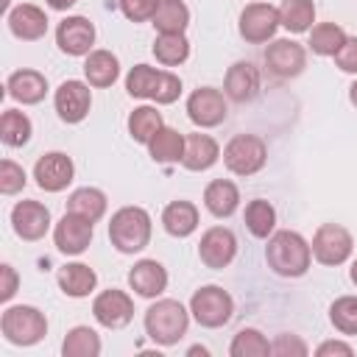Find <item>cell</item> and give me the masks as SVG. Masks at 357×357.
I'll list each match as a JSON object with an SVG mask.
<instances>
[{
	"mask_svg": "<svg viewBox=\"0 0 357 357\" xmlns=\"http://www.w3.org/2000/svg\"><path fill=\"white\" fill-rule=\"evenodd\" d=\"M159 78H162V70L151 67V64H134L126 75V92L131 98H139V100H151L156 86H159Z\"/></svg>",
	"mask_w": 357,
	"mask_h": 357,
	"instance_id": "8d00e7d4",
	"label": "cell"
},
{
	"mask_svg": "<svg viewBox=\"0 0 357 357\" xmlns=\"http://www.w3.org/2000/svg\"><path fill=\"white\" fill-rule=\"evenodd\" d=\"M73 176H75V165L61 151H47L33 165V178H36L39 190H45V192H61V190H67L70 181H73Z\"/></svg>",
	"mask_w": 357,
	"mask_h": 357,
	"instance_id": "5bb4252c",
	"label": "cell"
},
{
	"mask_svg": "<svg viewBox=\"0 0 357 357\" xmlns=\"http://www.w3.org/2000/svg\"><path fill=\"white\" fill-rule=\"evenodd\" d=\"M56 45L67 56H89L95 45V25L81 14L64 17L56 28Z\"/></svg>",
	"mask_w": 357,
	"mask_h": 357,
	"instance_id": "e0dca14e",
	"label": "cell"
},
{
	"mask_svg": "<svg viewBox=\"0 0 357 357\" xmlns=\"http://www.w3.org/2000/svg\"><path fill=\"white\" fill-rule=\"evenodd\" d=\"M332 354L351 357V354H354V346H351V343H343V340H324V343L315 349V357H332Z\"/></svg>",
	"mask_w": 357,
	"mask_h": 357,
	"instance_id": "bcb514c9",
	"label": "cell"
},
{
	"mask_svg": "<svg viewBox=\"0 0 357 357\" xmlns=\"http://www.w3.org/2000/svg\"><path fill=\"white\" fill-rule=\"evenodd\" d=\"M45 3H47L53 11H67V8H73L78 0H45Z\"/></svg>",
	"mask_w": 357,
	"mask_h": 357,
	"instance_id": "7dc6e473",
	"label": "cell"
},
{
	"mask_svg": "<svg viewBox=\"0 0 357 357\" xmlns=\"http://www.w3.org/2000/svg\"><path fill=\"white\" fill-rule=\"evenodd\" d=\"M151 22L159 33H184L190 25V8L184 0H162Z\"/></svg>",
	"mask_w": 357,
	"mask_h": 357,
	"instance_id": "1f68e13d",
	"label": "cell"
},
{
	"mask_svg": "<svg viewBox=\"0 0 357 357\" xmlns=\"http://www.w3.org/2000/svg\"><path fill=\"white\" fill-rule=\"evenodd\" d=\"M229 354L231 357H268L271 354V340L254 329V326H243L231 343H229Z\"/></svg>",
	"mask_w": 357,
	"mask_h": 357,
	"instance_id": "74e56055",
	"label": "cell"
},
{
	"mask_svg": "<svg viewBox=\"0 0 357 357\" xmlns=\"http://www.w3.org/2000/svg\"><path fill=\"white\" fill-rule=\"evenodd\" d=\"M198 257L212 271H223L226 265H231V259L237 257V237H234V231L226 229V226L206 229L201 234V243H198Z\"/></svg>",
	"mask_w": 357,
	"mask_h": 357,
	"instance_id": "9a60e30c",
	"label": "cell"
},
{
	"mask_svg": "<svg viewBox=\"0 0 357 357\" xmlns=\"http://www.w3.org/2000/svg\"><path fill=\"white\" fill-rule=\"evenodd\" d=\"M265 67L276 78H296L307 67V50L296 39H271L265 47Z\"/></svg>",
	"mask_w": 357,
	"mask_h": 357,
	"instance_id": "7c38bea8",
	"label": "cell"
},
{
	"mask_svg": "<svg viewBox=\"0 0 357 357\" xmlns=\"http://www.w3.org/2000/svg\"><path fill=\"white\" fill-rule=\"evenodd\" d=\"M220 159V145L215 142V137L209 134H187V142H184V156H181V165L192 173H201V170H209L215 162Z\"/></svg>",
	"mask_w": 357,
	"mask_h": 357,
	"instance_id": "7402d4cb",
	"label": "cell"
},
{
	"mask_svg": "<svg viewBox=\"0 0 357 357\" xmlns=\"http://www.w3.org/2000/svg\"><path fill=\"white\" fill-rule=\"evenodd\" d=\"M153 56H156V61L159 64H165V67H178V64H184L187 61V56H190V42H187V36L184 33H159L156 39H153Z\"/></svg>",
	"mask_w": 357,
	"mask_h": 357,
	"instance_id": "836d02e7",
	"label": "cell"
},
{
	"mask_svg": "<svg viewBox=\"0 0 357 357\" xmlns=\"http://www.w3.org/2000/svg\"><path fill=\"white\" fill-rule=\"evenodd\" d=\"M184 142H187V137H184L181 131H176V128H170V126H162V128L153 134V139L148 142V153H151V159L159 162V165H173V162H181V156H184Z\"/></svg>",
	"mask_w": 357,
	"mask_h": 357,
	"instance_id": "4316f807",
	"label": "cell"
},
{
	"mask_svg": "<svg viewBox=\"0 0 357 357\" xmlns=\"http://www.w3.org/2000/svg\"><path fill=\"white\" fill-rule=\"evenodd\" d=\"M315 22V3L312 0H282L279 6V25L290 33H307Z\"/></svg>",
	"mask_w": 357,
	"mask_h": 357,
	"instance_id": "f1b7e54d",
	"label": "cell"
},
{
	"mask_svg": "<svg viewBox=\"0 0 357 357\" xmlns=\"http://www.w3.org/2000/svg\"><path fill=\"white\" fill-rule=\"evenodd\" d=\"M162 114L156 112V106H137L131 114H128V134L134 142L139 145H148L153 139V134L162 128Z\"/></svg>",
	"mask_w": 357,
	"mask_h": 357,
	"instance_id": "d590c367",
	"label": "cell"
},
{
	"mask_svg": "<svg viewBox=\"0 0 357 357\" xmlns=\"http://www.w3.org/2000/svg\"><path fill=\"white\" fill-rule=\"evenodd\" d=\"M56 282H59V287H61L64 296H70V298H86L98 287V273L89 265H84V262H67L64 268H59Z\"/></svg>",
	"mask_w": 357,
	"mask_h": 357,
	"instance_id": "d4e9b609",
	"label": "cell"
},
{
	"mask_svg": "<svg viewBox=\"0 0 357 357\" xmlns=\"http://www.w3.org/2000/svg\"><path fill=\"white\" fill-rule=\"evenodd\" d=\"M265 262H268V268L276 276H282V279H298L312 265V248H310V243L298 231L279 229V231H273L268 237Z\"/></svg>",
	"mask_w": 357,
	"mask_h": 357,
	"instance_id": "6da1fadb",
	"label": "cell"
},
{
	"mask_svg": "<svg viewBox=\"0 0 357 357\" xmlns=\"http://www.w3.org/2000/svg\"><path fill=\"white\" fill-rule=\"evenodd\" d=\"M329 321L340 335H357V296H340L329 307Z\"/></svg>",
	"mask_w": 357,
	"mask_h": 357,
	"instance_id": "f35d334b",
	"label": "cell"
},
{
	"mask_svg": "<svg viewBox=\"0 0 357 357\" xmlns=\"http://www.w3.org/2000/svg\"><path fill=\"white\" fill-rule=\"evenodd\" d=\"M190 315L204 329H220L234 315V298L220 284H204L190 298Z\"/></svg>",
	"mask_w": 357,
	"mask_h": 357,
	"instance_id": "5b68a950",
	"label": "cell"
},
{
	"mask_svg": "<svg viewBox=\"0 0 357 357\" xmlns=\"http://www.w3.org/2000/svg\"><path fill=\"white\" fill-rule=\"evenodd\" d=\"M0 332L11 346H36L47 335V318L31 304H14L3 310Z\"/></svg>",
	"mask_w": 357,
	"mask_h": 357,
	"instance_id": "277c9868",
	"label": "cell"
},
{
	"mask_svg": "<svg viewBox=\"0 0 357 357\" xmlns=\"http://www.w3.org/2000/svg\"><path fill=\"white\" fill-rule=\"evenodd\" d=\"M229 106H226V92L215 86H198L187 98V117L198 128H215L226 120Z\"/></svg>",
	"mask_w": 357,
	"mask_h": 357,
	"instance_id": "30bf717a",
	"label": "cell"
},
{
	"mask_svg": "<svg viewBox=\"0 0 357 357\" xmlns=\"http://www.w3.org/2000/svg\"><path fill=\"white\" fill-rule=\"evenodd\" d=\"M268 162V145L257 134H234L223 145V165L234 176H254Z\"/></svg>",
	"mask_w": 357,
	"mask_h": 357,
	"instance_id": "8992f818",
	"label": "cell"
},
{
	"mask_svg": "<svg viewBox=\"0 0 357 357\" xmlns=\"http://www.w3.org/2000/svg\"><path fill=\"white\" fill-rule=\"evenodd\" d=\"M346 39L349 36L337 22H318L310 28V50L315 56H335Z\"/></svg>",
	"mask_w": 357,
	"mask_h": 357,
	"instance_id": "e575fe53",
	"label": "cell"
},
{
	"mask_svg": "<svg viewBox=\"0 0 357 357\" xmlns=\"http://www.w3.org/2000/svg\"><path fill=\"white\" fill-rule=\"evenodd\" d=\"M237 31L245 42L251 45H265L276 36L279 31V8L271 6V3H248L243 11H240V22H237Z\"/></svg>",
	"mask_w": 357,
	"mask_h": 357,
	"instance_id": "ba28073f",
	"label": "cell"
},
{
	"mask_svg": "<svg viewBox=\"0 0 357 357\" xmlns=\"http://www.w3.org/2000/svg\"><path fill=\"white\" fill-rule=\"evenodd\" d=\"M92 315L100 326L106 329H123L131 324L134 318V301L126 290H117V287H109V290H100L92 301Z\"/></svg>",
	"mask_w": 357,
	"mask_h": 357,
	"instance_id": "8fae6325",
	"label": "cell"
},
{
	"mask_svg": "<svg viewBox=\"0 0 357 357\" xmlns=\"http://www.w3.org/2000/svg\"><path fill=\"white\" fill-rule=\"evenodd\" d=\"M190 354H209V351H206L204 346H192V349H190Z\"/></svg>",
	"mask_w": 357,
	"mask_h": 357,
	"instance_id": "f907efd6",
	"label": "cell"
},
{
	"mask_svg": "<svg viewBox=\"0 0 357 357\" xmlns=\"http://www.w3.org/2000/svg\"><path fill=\"white\" fill-rule=\"evenodd\" d=\"M106 206H109L106 192L98 190V187H78V190H73L70 198H67V212L81 215V218H86L89 223H98V220L106 215Z\"/></svg>",
	"mask_w": 357,
	"mask_h": 357,
	"instance_id": "83f0119b",
	"label": "cell"
},
{
	"mask_svg": "<svg viewBox=\"0 0 357 357\" xmlns=\"http://www.w3.org/2000/svg\"><path fill=\"white\" fill-rule=\"evenodd\" d=\"M128 287L142 298H159L167 290V271L156 259H139L128 271Z\"/></svg>",
	"mask_w": 357,
	"mask_h": 357,
	"instance_id": "44dd1931",
	"label": "cell"
},
{
	"mask_svg": "<svg viewBox=\"0 0 357 357\" xmlns=\"http://www.w3.org/2000/svg\"><path fill=\"white\" fill-rule=\"evenodd\" d=\"M92 226L95 223H89L86 218L73 215V212H64L61 220L53 226V243H56V248L64 257H81L89 248V243H92V234H95Z\"/></svg>",
	"mask_w": 357,
	"mask_h": 357,
	"instance_id": "4fadbf2b",
	"label": "cell"
},
{
	"mask_svg": "<svg viewBox=\"0 0 357 357\" xmlns=\"http://www.w3.org/2000/svg\"><path fill=\"white\" fill-rule=\"evenodd\" d=\"M117 3H120V11L126 14V20L145 22V20H153L162 0H117Z\"/></svg>",
	"mask_w": 357,
	"mask_h": 357,
	"instance_id": "7bdbcfd3",
	"label": "cell"
},
{
	"mask_svg": "<svg viewBox=\"0 0 357 357\" xmlns=\"http://www.w3.org/2000/svg\"><path fill=\"white\" fill-rule=\"evenodd\" d=\"M17 287H20L17 271H14L8 262H3V265H0V301L8 304V301L14 298V293H17Z\"/></svg>",
	"mask_w": 357,
	"mask_h": 357,
	"instance_id": "f6af8a7d",
	"label": "cell"
},
{
	"mask_svg": "<svg viewBox=\"0 0 357 357\" xmlns=\"http://www.w3.org/2000/svg\"><path fill=\"white\" fill-rule=\"evenodd\" d=\"M332 59H335V64H337L343 73L357 75V36H349V39L343 42V47H340Z\"/></svg>",
	"mask_w": 357,
	"mask_h": 357,
	"instance_id": "ee69618b",
	"label": "cell"
},
{
	"mask_svg": "<svg viewBox=\"0 0 357 357\" xmlns=\"http://www.w3.org/2000/svg\"><path fill=\"white\" fill-rule=\"evenodd\" d=\"M145 335L156 346H176L190 326V310L178 298H156L145 310Z\"/></svg>",
	"mask_w": 357,
	"mask_h": 357,
	"instance_id": "7a4b0ae2",
	"label": "cell"
},
{
	"mask_svg": "<svg viewBox=\"0 0 357 357\" xmlns=\"http://www.w3.org/2000/svg\"><path fill=\"white\" fill-rule=\"evenodd\" d=\"M53 106H56V114L61 123L67 126H75L81 123L89 109H92V89L86 81H78V78H67L59 84V89L53 92Z\"/></svg>",
	"mask_w": 357,
	"mask_h": 357,
	"instance_id": "9c48e42d",
	"label": "cell"
},
{
	"mask_svg": "<svg viewBox=\"0 0 357 357\" xmlns=\"http://www.w3.org/2000/svg\"><path fill=\"white\" fill-rule=\"evenodd\" d=\"M204 206L215 215V218H229L237 212L240 206V190L234 181L229 178H215L206 184L204 190Z\"/></svg>",
	"mask_w": 357,
	"mask_h": 357,
	"instance_id": "484cf974",
	"label": "cell"
},
{
	"mask_svg": "<svg viewBox=\"0 0 357 357\" xmlns=\"http://www.w3.org/2000/svg\"><path fill=\"white\" fill-rule=\"evenodd\" d=\"M84 78L89 86L95 89H106L120 78V61L112 50H92L89 56H84Z\"/></svg>",
	"mask_w": 357,
	"mask_h": 357,
	"instance_id": "cb8c5ba5",
	"label": "cell"
},
{
	"mask_svg": "<svg viewBox=\"0 0 357 357\" xmlns=\"http://www.w3.org/2000/svg\"><path fill=\"white\" fill-rule=\"evenodd\" d=\"M198 220H201L198 206H195L192 201H184V198L170 201V204L162 209V229H165L170 237H178V240L190 237V234L198 229Z\"/></svg>",
	"mask_w": 357,
	"mask_h": 357,
	"instance_id": "603a6c76",
	"label": "cell"
},
{
	"mask_svg": "<svg viewBox=\"0 0 357 357\" xmlns=\"http://www.w3.org/2000/svg\"><path fill=\"white\" fill-rule=\"evenodd\" d=\"M243 220H245V229H248L254 237H259V240H268V237L276 231V209H273V204L265 201V198L248 201Z\"/></svg>",
	"mask_w": 357,
	"mask_h": 357,
	"instance_id": "f546056e",
	"label": "cell"
},
{
	"mask_svg": "<svg viewBox=\"0 0 357 357\" xmlns=\"http://www.w3.org/2000/svg\"><path fill=\"white\" fill-rule=\"evenodd\" d=\"M349 279L357 284V259H354V262H351V268H349Z\"/></svg>",
	"mask_w": 357,
	"mask_h": 357,
	"instance_id": "681fc988",
	"label": "cell"
},
{
	"mask_svg": "<svg viewBox=\"0 0 357 357\" xmlns=\"http://www.w3.org/2000/svg\"><path fill=\"white\" fill-rule=\"evenodd\" d=\"M6 92L8 98H14L17 103L22 106H36L45 100L47 95V78L39 73V70H31V67H22V70H14L6 81Z\"/></svg>",
	"mask_w": 357,
	"mask_h": 357,
	"instance_id": "ffe728a7",
	"label": "cell"
},
{
	"mask_svg": "<svg viewBox=\"0 0 357 357\" xmlns=\"http://www.w3.org/2000/svg\"><path fill=\"white\" fill-rule=\"evenodd\" d=\"M271 354H276V357H304V354H310V349H307V343L298 335L282 332L271 343Z\"/></svg>",
	"mask_w": 357,
	"mask_h": 357,
	"instance_id": "b9f144b4",
	"label": "cell"
},
{
	"mask_svg": "<svg viewBox=\"0 0 357 357\" xmlns=\"http://www.w3.org/2000/svg\"><path fill=\"white\" fill-rule=\"evenodd\" d=\"M11 229L20 240L36 243L50 229V209L42 201H17L11 209Z\"/></svg>",
	"mask_w": 357,
	"mask_h": 357,
	"instance_id": "2e32d148",
	"label": "cell"
},
{
	"mask_svg": "<svg viewBox=\"0 0 357 357\" xmlns=\"http://www.w3.org/2000/svg\"><path fill=\"white\" fill-rule=\"evenodd\" d=\"M151 215L142 206H120L109 220V240L120 254H139L151 243Z\"/></svg>",
	"mask_w": 357,
	"mask_h": 357,
	"instance_id": "3957f363",
	"label": "cell"
},
{
	"mask_svg": "<svg viewBox=\"0 0 357 357\" xmlns=\"http://www.w3.org/2000/svg\"><path fill=\"white\" fill-rule=\"evenodd\" d=\"M33 134V123L20 109H6L0 114V139L8 148H22Z\"/></svg>",
	"mask_w": 357,
	"mask_h": 357,
	"instance_id": "4dcf8cb0",
	"label": "cell"
},
{
	"mask_svg": "<svg viewBox=\"0 0 357 357\" xmlns=\"http://www.w3.org/2000/svg\"><path fill=\"white\" fill-rule=\"evenodd\" d=\"M223 92L234 103H251L259 95V70L251 61H234L226 70Z\"/></svg>",
	"mask_w": 357,
	"mask_h": 357,
	"instance_id": "ac0fdd59",
	"label": "cell"
},
{
	"mask_svg": "<svg viewBox=\"0 0 357 357\" xmlns=\"http://www.w3.org/2000/svg\"><path fill=\"white\" fill-rule=\"evenodd\" d=\"M178 95H181V78L176 73H170V70H162L159 86H156V92H153L151 100H156L159 106H167V103H176Z\"/></svg>",
	"mask_w": 357,
	"mask_h": 357,
	"instance_id": "60d3db41",
	"label": "cell"
},
{
	"mask_svg": "<svg viewBox=\"0 0 357 357\" xmlns=\"http://www.w3.org/2000/svg\"><path fill=\"white\" fill-rule=\"evenodd\" d=\"M349 100H351V106H357V78H354V84L349 86Z\"/></svg>",
	"mask_w": 357,
	"mask_h": 357,
	"instance_id": "c3c4849f",
	"label": "cell"
},
{
	"mask_svg": "<svg viewBox=\"0 0 357 357\" xmlns=\"http://www.w3.org/2000/svg\"><path fill=\"white\" fill-rule=\"evenodd\" d=\"M28 184L22 165H17L14 159H3L0 162V192L3 195H17L22 192V187Z\"/></svg>",
	"mask_w": 357,
	"mask_h": 357,
	"instance_id": "ab89813d",
	"label": "cell"
},
{
	"mask_svg": "<svg viewBox=\"0 0 357 357\" xmlns=\"http://www.w3.org/2000/svg\"><path fill=\"white\" fill-rule=\"evenodd\" d=\"M103 349L100 343V335L89 326H73L67 335H64V343H61V354L64 357H98Z\"/></svg>",
	"mask_w": 357,
	"mask_h": 357,
	"instance_id": "d6a6232c",
	"label": "cell"
},
{
	"mask_svg": "<svg viewBox=\"0 0 357 357\" xmlns=\"http://www.w3.org/2000/svg\"><path fill=\"white\" fill-rule=\"evenodd\" d=\"M312 259H318L321 265H343L351 251H354V237L346 226L340 223H321L312 234Z\"/></svg>",
	"mask_w": 357,
	"mask_h": 357,
	"instance_id": "52a82bcc",
	"label": "cell"
},
{
	"mask_svg": "<svg viewBox=\"0 0 357 357\" xmlns=\"http://www.w3.org/2000/svg\"><path fill=\"white\" fill-rule=\"evenodd\" d=\"M8 31L22 42H36L47 33V14L33 3H20L6 17Z\"/></svg>",
	"mask_w": 357,
	"mask_h": 357,
	"instance_id": "d6986e66",
	"label": "cell"
}]
</instances>
